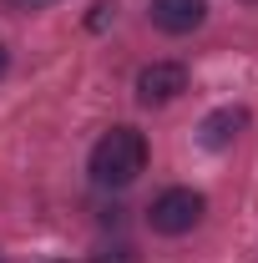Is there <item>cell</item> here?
<instances>
[{
  "mask_svg": "<svg viewBox=\"0 0 258 263\" xmlns=\"http://www.w3.org/2000/svg\"><path fill=\"white\" fill-rule=\"evenodd\" d=\"M202 213H208L202 193H193V187H167V193L147 208V223H152V233L177 238V233H193L197 223H202Z\"/></svg>",
  "mask_w": 258,
  "mask_h": 263,
  "instance_id": "obj_2",
  "label": "cell"
},
{
  "mask_svg": "<svg viewBox=\"0 0 258 263\" xmlns=\"http://www.w3.org/2000/svg\"><path fill=\"white\" fill-rule=\"evenodd\" d=\"M208 21V0H152V26L167 35H193Z\"/></svg>",
  "mask_w": 258,
  "mask_h": 263,
  "instance_id": "obj_4",
  "label": "cell"
},
{
  "mask_svg": "<svg viewBox=\"0 0 258 263\" xmlns=\"http://www.w3.org/2000/svg\"><path fill=\"white\" fill-rule=\"evenodd\" d=\"M243 127H248V111H243V106H218V111H208V117H202V127H197V132H202V147L223 152Z\"/></svg>",
  "mask_w": 258,
  "mask_h": 263,
  "instance_id": "obj_5",
  "label": "cell"
},
{
  "mask_svg": "<svg viewBox=\"0 0 258 263\" xmlns=\"http://www.w3.org/2000/svg\"><path fill=\"white\" fill-rule=\"evenodd\" d=\"M106 15H112V0H97V5H91V31L106 26Z\"/></svg>",
  "mask_w": 258,
  "mask_h": 263,
  "instance_id": "obj_7",
  "label": "cell"
},
{
  "mask_svg": "<svg viewBox=\"0 0 258 263\" xmlns=\"http://www.w3.org/2000/svg\"><path fill=\"white\" fill-rule=\"evenodd\" d=\"M5 66H10V51H5V46H0V76H5Z\"/></svg>",
  "mask_w": 258,
  "mask_h": 263,
  "instance_id": "obj_8",
  "label": "cell"
},
{
  "mask_svg": "<svg viewBox=\"0 0 258 263\" xmlns=\"http://www.w3.org/2000/svg\"><path fill=\"white\" fill-rule=\"evenodd\" d=\"M188 91V66L182 61H152L137 71V101L142 106H167Z\"/></svg>",
  "mask_w": 258,
  "mask_h": 263,
  "instance_id": "obj_3",
  "label": "cell"
},
{
  "mask_svg": "<svg viewBox=\"0 0 258 263\" xmlns=\"http://www.w3.org/2000/svg\"><path fill=\"white\" fill-rule=\"evenodd\" d=\"M91 263H142V258H137V248H127V243H112V248H97Z\"/></svg>",
  "mask_w": 258,
  "mask_h": 263,
  "instance_id": "obj_6",
  "label": "cell"
},
{
  "mask_svg": "<svg viewBox=\"0 0 258 263\" xmlns=\"http://www.w3.org/2000/svg\"><path fill=\"white\" fill-rule=\"evenodd\" d=\"M147 172V137L137 127H112L91 147V182L101 187H132Z\"/></svg>",
  "mask_w": 258,
  "mask_h": 263,
  "instance_id": "obj_1",
  "label": "cell"
},
{
  "mask_svg": "<svg viewBox=\"0 0 258 263\" xmlns=\"http://www.w3.org/2000/svg\"><path fill=\"white\" fill-rule=\"evenodd\" d=\"M46 263H66V258H46Z\"/></svg>",
  "mask_w": 258,
  "mask_h": 263,
  "instance_id": "obj_9",
  "label": "cell"
}]
</instances>
